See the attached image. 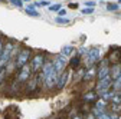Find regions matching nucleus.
<instances>
[{
	"label": "nucleus",
	"mask_w": 121,
	"mask_h": 119,
	"mask_svg": "<svg viewBox=\"0 0 121 119\" xmlns=\"http://www.w3.org/2000/svg\"><path fill=\"white\" fill-rule=\"evenodd\" d=\"M45 60H46V57H45L43 53H36L35 56H32L29 65H30V67H32L33 75H35V73H39V72L42 70V66H43Z\"/></svg>",
	"instance_id": "nucleus-5"
},
{
	"label": "nucleus",
	"mask_w": 121,
	"mask_h": 119,
	"mask_svg": "<svg viewBox=\"0 0 121 119\" xmlns=\"http://www.w3.org/2000/svg\"><path fill=\"white\" fill-rule=\"evenodd\" d=\"M99 2H101V0H99Z\"/></svg>",
	"instance_id": "nucleus-41"
},
{
	"label": "nucleus",
	"mask_w": 121,
	"mask_h": 119,
	"mask_svg": "<svg viewBox=\"0 0 121 119\" xmlns=\"http://www.w3.org/2000/svg\"><path fill=\"white\" fill-rule=\"evenodd\" d=\"M32 75H33L32 67H30L29 63H26L25 66H22V67L16 72V79H14V80H17L19 83H26V82L30 79V76H32Z\"/></svg>",
	"instance_id": "nucleus-4"
},
{
	"label": "nucleus",
	"mask_w": 121,
	"mask_h": 119,
	"mask_svg": "<svg viewBox=\"0 0 121 119\" xmlns=\"http://www.w3.org/2000/svg\"><path fill=\"white\" fill-rule=\"evenodd\" d=\"M95 6V2L94 0H89V2H85V7H94Z\"/></svg>",
	"instance_id": "nucleus-31"
},
{
	"label": "nucleus",
	"mask_w": 121,
	"mask_h": 119,
	"mask_svg": "<svg viewBox=\"0 0 121 119\" xmlns=\"http://www.w3.org/2000/svg\"><path fill=\"white\" fill-rule=\"evenodd\" d=\"M86 52H88V48H86V46H81V48L78 49V56H82V57H84V56L86 55Z\"/></svg>",
	"instance_id": "nucleus-25"
},
{
	"label": "nucleus",
	"mask_w": 121,
	"mask_h": 119,
	"mask_svg": "<svg viewBox=\"0 0 121 119\" xmlns=\"http://www.w3.org/2000/svg\"><path fill=\"white\" fill-rule=\"evenodd\" d=\"M97 69L95 65L94 66H88V69H85L84 72V76H82V80H92L94 78H97Z\"/></svg>",
	"instance_id": "nucleus-10"
},
{
	"label": "nucleus",
	"mask_w": 121,
	"mask_h": 119,
	"mask_svg": "<svg viewBox=\"0 0 121 119\" xmlns=\"http://www.w3.org/2000/svg\"><path fill=\"white\" fill-rule=\"evenodd\" d=\"M30 57H32V50L29 48H20L19 53L14 57V65H16V69L19 70L22 66H25L26 63H29Z\"/></svg>",
	"instance_id": "nucleus-2"
},
{
	"label": "nucleus",
	"mask_w": 121,
	"mask_h": 119,
	"mask_svg": "<svg viewBox=\"0 0 121 119\" xmlns=\"http://www.w3.org/2000/svg\"><path fill=\"white\" fill-rule=\"evenodd\" d=\"M85 119H95V116H94L92 113H86V115H85Z\"/></svg>",
	"instance_id": "nucleus-33"
},
{
	"label": "nucleus",
	"mask_w": 121,
	"mask_h": 119,
	"mask_svg": "<svg viewBox=\"0 0 121 119\" xmlns=\"http://www.w3.org/2000/svg\"><path fill=\"white\" fill-rule=\"evenodd\" d=\"M110 75V66L108 65H104V66H99L97 69V78L98 79H102L105 76H108Z\"/></svg>",
	"instance_id": "nucleus-13"
},
{
	"label": "nucleus",
	"mask_w": 121,
	"mask_h": 119,
	"mask_svg": "<svg viewBox=\"0 0 121 119\" xmlns=\"http://www.w3.org/2000/svg\"><path fill=\"white\" fill-rule=\"evenodd\" d=\"M3 46H4V39L0 36V53H2V50H3Z\"/></svg>",
	"instance_id": "nucleus-32"
},
{
	"label": "nucleus",
	"mask_w": 121,
	"mask_h": 119,
	"mask_svg": "<svg viewBox=\"0 0 121 119\" xmlns=\"http://www.w3.org/2000/svg\"><path fill=\"white\" fill-rule=\"evenodd\" d=\"M117 93H118V95H121V89H120V91H118V92H117Z\"/></svg>",
	"instance_id": "nucleus-38"
},
{
	"label": "nucleus",
	"mask_w": 121,
	"mask_h": 119,
	"mask_svg": "<svg viewBox=\"0 0 121 119\" xmlns=\"http://www.w3.org/2000/svg\"><path fill=\"white\" fill-rule=\"evenodd\" d=\"M110 102H111V103H120V105H121V95L115 93V95L112 96V99H111Z\"/></svg>",
	"instance_id": "nucleus-24"
},
{
	"label": "nucleus",
	"mask_w": 121,
	"mask_h": 119,
	"mask_svg": "<svg viewBox=\"0 0 121 119\" xmlns=\"http://www.w3.org/2000/svg\"><path fill=\"white\" fill-rule=\"evenodd\" d=\"M7 2V0H0V3H6Z\"/></svg>",
	"instance_id": "nucleus-37"
},
{
	"label": "nucleus",
	"mask_w": 121,
	"mask_h": 119,
	"mask_svg": "<svg viewBox=\"0 0 121 119\" xmlns=\"http://www.w3.org/2000/svg\"><path fill=\"white\" fill-rule=\"evenodd\" d=\"M117 4H121V0H118V3H117Z\"/></svg>",
	"instance_id": "nucleus-39"
},
{
	"label": "nucleus",
	"mask_w": 121,
	"mask_h": 119,
	"mask_svg": "<svg viewBox=\"0 0 121 119\" xmlns=\"http://www.w3.org/2000/svg\"><path fill=\"white\" fill-rule=\"evenodd\" d=\"M68 63H69V57H68V56H65V55H62V53L56 55V56H55V59L52 60L53 69L56 70L58 75H60V73H62V72L66 69Z\"/></svg>",
	"instance_id": "nucleus-3"
},
{
	"label": "nucleus",
	"mask_w": 121,
	"mask_h": 119,
	"mask_svg": "<svg viewBox=\"0 0 121 119\" xmlns=\"http://www.w3.org/2000/svg\"><path fill=\"white\" fill-rule=\"evenodd\" d=\"M108 119H120V115H118V113H115V112H110Z\"/></svg>",
	"instance_id": "nucleus-29"
},
{
	"label": "nucleus",
	"mask_w": 121,
	"mask_h": 119,
	"mask_svg": "<svg viewBox=\"0 0 121 119\" xmlns=\"http://www.w3.org/2000/svg\"><path fill=\"white\" fill-rule=\"evenodd\" d=\"M7 2H9L12 6H14V7H19V9L23 7V2H22V0H7Z\"/></svg>",
	"instance_id": "nucleus-20"
},
{
	"label": "nucleus",
	"mask_w": 121,
	"mask_h": 119,
	"mask_svg": "<svg viewBox=\"0 0 121 119\" xmlns=\"http://www.w3.org/2000/svg\"><path fill=\"white\" fill-rule=\"evenodd\" d=\"M55 22H56V23H59V24H66V23H69V20H68L66 17H59V16L55 19Z\"/></svg>",
	"instance_id": "nucleus-26"
},
{
	"label": "nucleus",
	"mask_w": 121,
	"mask_h": 119,
	"mask_svg": "<svg viewBox=\"0 0 121 119\" xmlns=\"http://www.w3.org/2000/svg\"><path fill=\"white\" fill-rule=\"evenodd\" d=\"M120 73H121V63L115 62L114 65L110 66V78H111L112 80H115V79L120 76Z\"/></svg>",
	"instance_id": "nucleus-11"
},
{
	"label": "nucleus",
	"mask_w": 121,
	"mask_h": 119,
	"mask_svg": "<svg viewBox=\"0 0 121 119\" xmlns=\"http://www.w3.org/2000/svg\"><path fill=\"white\" fill-rule=\"evenodd\" d=\"M82 98H84V100L91 102V100H95V99H97V93H94V92H88V93H85Z\"/></svg>",
	"instance_id": "nucleus-17"
},
{
	"label": "nucleus",
	"mask_w": 121,
	"mask_h": 119,
	"mask_svg": "<svg viewBox=\"0 0 121 119\" xmlns=\"http://www.w3.org/2000/svg\"><path fill=\"white\" fill-rule=\"evenodd\" d=\"M79 62H81V59H79V56H77V57H72V59H71V63H69L71 69H73L75 66H78V65H79Z\"/></svg>",
	"instance_id": "nucleus-21"
},
{
	"label": "nucleus",
	"mask_w": 121,
	"mask_h": 119,
	"mask_svg": "<svg viewBox=\"0 0 121 119\" xmlns=\"http://www.w3.org/2000/svg\"><path fill=\"white\" fill-rule=\"evenodd\" d=\"M69 7H72V9H75V7H78V4H75V3H71V4H69Z\"/></svg>",
	"instance_id": "nucleus-34"
},
{
	"label": "nucleus",
	"mask_w": 121,
	"mask_h": 119,
	"mask_svg": "<svg viewBox=\"0 0 121 119\" xmlns=\"http://www.w3.org/2000/svg\"><path fill=\"white\" fill-rule=\"evenodd\" d=\"M73 46H72V44H65V46H62V49H60V53H62V55H65V56H71L72 53H73Z\"/></svg>",
	"instance_id": "nucleus-15"
},
{
	"label": "nucleus",
	"mask_w": 121,
	"mask_h": 119,
	"mask_svg": "<svg viewBox=\"0 0 121 119\" xmlns=\"http://www.w3.org/2000/svg\"><path fill=\"white\" fill-rule=\"evenodd\" d=\"M25 13L27 14V16H32V17H39V16H40L39 12L36 10L35 3H30L29 6H26V7H25Z\"/></svg>",
	"instance_id": "nucleus-12"
},
{
	"label": "nucleus",
	"mask_w": 121,
	"mask_h": 119,
	"mask_svg": "<svg viewBox=\"0 0 121 119\" xmlns=\"http://www.w3.org/2000/svg\"><path fill=\"white\" fill-rule=\"evenodd\" d=\"M72 119H82V118H81V116H78V115H77V116H72Z\"/></svg>",
	"instance_id": "nucleus-36"
},
{
	"label": "nucleus",
	"mask_w": 121,
	"mask_h": 119,
	"mask_svg": "<svg viewBox=\"0 0 121 119\" xmlns=\"http://www.w3.org/2000/svg\"><path fill=\"white\" fill-rule=\"evenodd\" d=\"M115 80H117V82H120V83H121V73H120V76H118V78H117V79H115Z\"/></svg>",
	"instance_id": "nucleus-35"
},
{
	"label": "nucleus",
	"mask_w": 121,
	"mask_h": 119,
	"mask_svg": "<svg viewBox=\"0 0 121 119\" xmlns=\"http://www.w3.org/2000/svg\"><path fill=\"white\" fill-rule=\"evenodd\" d=\"M118 9H120V4H117V3H108L107 4L108 12H118Z\"/></svg>",
	"instance_id": "nucleus-19"
},
{
	"label": "nucleus",
	"mask_w": 121,
	"mask_h": 119,
	"mask_svg": "<svg viewBox=\"0 0 121 119\" xmlns=\"http://www.w3.org/2000/svg\"><path fill=\"white\" fill-rule=\"evenodd\" d=\"M65 14H66V9H59V10H58V16H59V17H64Z\"/></svg>",
	"instance_id": "nucleus-30"
},
{
	"label": "nucleus",
	"mask_w": 121,
	"mask_h": 119,
	"mask_svg": "<svg viewBox=\"0 0 121 119\" xmlns=\"http://www.w3.org/2000/svg\"><path fill=\"white\" fill-rule=\"evenodd\" d=\"M48 9H49V12H58L59 9H62V6L60 4H49Z\"/></svg>",
	"instance_id": "nucleus-27"
},
{
	"label": "nucleus",
	"mask_w": 121,
	"mask_h": 119,
	"mask_svg": "<svg viewBox=\"0 0 121 119\" xmlns=\"http://www.w3.org/2000/svg\"><path fill=\"white\" fill-rule=\"evenodd\" d=\"M4 70H6V73H7V76L13 75L14 72H17V69H16V65H14V60H10V62H9V63L6 65Z\"/></svg>",
	"instance_id": "nucleus-14"
},
{
	"label": "nucleus",
	"mask_w": 121,
	"mask_h": 119,
	"mask_svg": "<svg viewBox=\"0 0 121 119\" xmlns=\"http://www.w3.org/2000/svg\"><path fill=\"white\" fill-rule=\"evenodd\" d=\"M7 73H6V70L4 69H0V85H3L6 80H7Z\"/></svg>",
	"instance_id": "nucleus-18"
},
{
	"label": "nucleus",
	"mask_w": 121,
	"mask_h": 119,
	"mask_svg": "<svg viewBox=\"0 0 121 119\" xmlns=\"http://www.w3.org/2000/svg\"><path fill=\"white\" fill-rule=\"evenodd\" d=\"M107 106H108V102H105L104 99H98V100H95V108H98V109H101V111H107Z\"/></svg>",
	"instance_id": "nucleus-16"
},
{
	"label": "nucleus",
	"mask_w": 121,
	"mask_h": 119,
	"mask_svg": "<svg viewBox=\"0 0 121 119\" xmlns=\"http://www.w3.org/2000/svg\"><path fill=\"white\" fill-rule=\"evenodd\" d=\"M38 87H39V82H38V76L35 73V75H32L30 79L26 82V91L27 92H35Z\"/></svg>",
	"instance_id": "nucleus-9"
},
{
	"label": "nucleus",
	"mask_w": 121,
	"mask_h": 119,
	"mask_svg": "<svg viewBox=\"0 0 121 119\" xmlns=\"http://www.w3.org/2000/svg\"><path fill=\"white\" fill-rule=\"evenodd\" d=\"M58 73H56V70L52 67L51 69V72L48 73L46 76H43V86L48 89V91H51V89H53L55 87V85H56V80H58Z\"/></svg>",
	"instance_id": "nucleus-6"
},
{
	"label": "nucleus",
	"mask_w": 121,
	"mask_h": 119,
	"mask_svg": "<svg viewBox=\"0 0 121 119\" xmlns=\"http://www.w3.org/2000/svg\"><path fill=\"white\" fill-rule=\"evenodd\" d=\"M22 2H30V0H22Z\"/></svg>",
	"instance_id": "nucleus-40"
},
{
	"label": "nucleus",
	"mask_w": 121,
	"mask_h": 119,
	"mask_svg": "<svg viewBox=\"0 0 121 119\" xmlns=\"http://www.w3.org/2000/svg\"><path fill=\"white\" fill-rule=\"evenodd\" d=\"M71 73H72V72L64 70V72L58 76V80H56V85H55V87L58 89V91H62V89L68 85V79L71 78Z\"/></svg>",
	"instance_id": "nucleus-7"
},
{
	"label": "nucleus",
	"mask_w": 121,
	"mask_h": 119,
	"mask_svg": "<svg viewBox=\"0 0 121 119\" xmlns=\"http://www.w3.org/2000/svg\"><path fill=\"white\" fill-rule=\"evenodd\" d=\"M111 83H112V79L110 78V75L102 78V79H98L97 86H95V92L97 91H107V89L111 87Z\"/></svg>",
	"instance_id": "nucleus-8"
},
{
	"label": "nucleus",
	"mask_w": 121,
	"mask_h": 119,
	"mask_svg": "<svg viewBox=\"0 0 121 119\" xmlns=\"http://www.w3.org/2000/svg\"><path fill=\"white\" fill-rule=\"evenodd\" d=\"M95 10H94V7H85V9H82L81 10V13L82 14H92Z\"/></svg>",
	"instance_id": "nucleus-28"
},
{
	"label": "nucleus",
	"mask_w": 121,
	"mask_h": 119,
	"mask_svg": "<svg viewBox=\"0 0 121 119\" xmlns=\"http://www.w3.org/2000/svg\"><path fill=\"white\" fill-rule=\"evenodd\" d=\"M49 4H51L49 0H40V2H36V3H35L36 7H48Z\"/></svg>",
	"instance_id": "nucleus-22"
},
{
	"label": "nucleus",
	"mask_w": 121,
	"mask_h": 119,
	"mask_svg": "<svg viewBox=\"0 0 121 119\" xmlns=\"http://www.w3.org/2000/svg\"><path fill=\"white\" fill-rule=\"evenodd\" d=\"M111 112H115V113L121 112V105L120 103H111Z\"/></svg>",
	"instance_id": "nucleus-23"
},
{
	"label": "nucleus",
	"mask_w": 121,
	"mask_h": 119,
	"mask_svg": "<svg viewBox=\"0 0 121 119\" xmlns=\"http://www.w3.org/2000/svg\"><path fill=\"white\" fill-rule=\"evenodd\" d=\"M101 56H102V49H101V48L95 46V48L88 49L86 55L84 56L85 66H86V67H88V66H94L95 63H98V62L101 60V59H102Z\"/></svg>",
	"instance_id": "nucleus-1"
}]
</instances>
